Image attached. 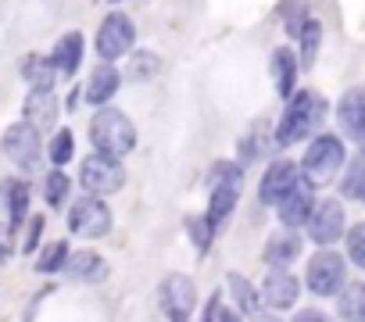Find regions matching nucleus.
<instances>
[{
  "label": "nucleus",
  "mask_w": 365,
  "mask_h": 322,
  "mask_svg": "<svg viewBox=\"0 0 365 322\" xmlns=\"http://www.w3.org/2000/svg\"><path fill=\"white\" fill-rule=\"evenodd\" d=\"M22 122H29L36 133L54 129V122H58V97H54V90H33L26 97V118Z\"/></svg>",
  "instance_id": "16"
},
{
  "label": "nucleus",
  "mask_w": 365,
  "mask_h": 322,
  "mask_svg": "<svg viewBox=\"0 0 365 322\" xmlns=\"http://www.w3.org/2000/svg\"><path fill=\"white\" fill-rule=\"evenodd\" d=\"M22 76H26V83H29L33 90H54V79H58L61 72H58V65H54L51 58L29 54V58L22 61Z\"/></svg>",
  "instance_id": "24"
},
{
  "label": "nucleus",
  "mask_w": 365,
  "mask_h": 322,
  "mask_svg": "<svg viewBox=\"0 0 365 322\" xmlns=\"http://www.w3.org/2000/svg\"><path fill=\"white\" fill-rule=\"evenodd\" d=\"M294 322H329V315H326L322 308H301V311L294 315Z\"/></svg>",
  "instance_id": "36"
},
{
  "label": "nucleus",
  "mask_w": 365,
  "mask_h": 322,
  "mask_svg": "<svg viewBox=\"0 0 365 322\" xmlns=\"http://www.w3.org/2000/svg\"><path fill=\"white\" fill-rule=\"evenodd\" d=\"M347 258L358 269H365V222H358V226L347 229Z\"/></svg>",
  "instance_id": "33"
},
{
  "label": "nucleus",
  "mask_w": 365,
  "mask_h": 322,
  "mask_svg": "<svg viewBox=\"0 0 365 322\" xmlns=\"http://www.w3.org/2000/svg\"><path fill=\"white\" fill-rule=\"evenodd\" d=\"M255 322H279V318H272V315H255Z\"/></svg>",
  "instance_id": "38"
},
{
  "label": "nucleus",
  "mask_w": 365,
  "mask_h": 322,
  "mask_svg": "<svg viewBox=\"0 0 365 322\" xmlns=\"http://www.w3.org/2000/svg\"><path fill=\"white\" fill-rule=\"evenodd\" d=\"M322 118H326V100H322V93H315V90L294 93V97L287 100V108H283L279 125H276V143H279V147L301 143L304 136H312V133L322 125Z\"/></svg>",
  "instance_id": "1"
},
{
  "label": "nucleus",
  "mask_w": 365,
  "mask_h": 322,
  "mask_svg": "<svg viewBox=\"0 0 365 322\" xmlns=\"http://www.w3.org/2000/svg\"><path fill=\"white\" fill-rule=\"evenodd\" d=\"M0 197H4V208H8V226L19 229L29 212V187L22 180H4L0 183Z\"/></svg>",
  "instance_id": "20"
},
{
  "label": "nucleus",
  "mask_w": 365,
  "mask_h": 322,
  "mask_svg": "<svg viewBox=\"0 0 365 322\" xmlns=\"http://www.w3.org/2000/svg\"><path fill=\"white\" fill-rule=\"evenodd\" d=\"M240 190H244L240 165L237 161H219V165L212 169V201H208V222H212L215 233L230 222V215L240 201Z\"/></svg>",
  "instance_id": "4"
},
{
  "label": "nucleus",
  "mask_w": 365,
  "mask_h": 322,
  "mask_svg": "<svg viewBox=\"0 0 365 322\" xmlns=\"http://www.w3.org/2000/svg\"><path fill=\"white\" fill-rule=\"evenodd\" d=\"M158 68H161V61H158L154 54H147V51H143V54H133V61H129V79H136V83H140V79H154Z\"/></svg>",
  "instance_id": "32"
},
{
  "label": "nucleus",
  "mask_w": 365,
  "mask_h": 322,
  "mask_svg": "<svg viewBox=\"0 0 365 322\" xmlns=\"http://www.w3.org/2000/svg\"><path fill=\"white\" fill-rule=\"evenodd\" d=\"M187 233H190L194 247H197L201 254H208V247H212V240H215V229H212L208 215H190V219H187Z\"/></svg>",
  "instance_id": "30"
},
{
  "label": "nucleus",
  "mask_w": 365,
  "mask_h": 322,
  "mask_svg": "<svg viewBox=\"0 0 365 322\" xmlns=\"http://www.w3.org/2000/svg\"><path fill=\"white\" fill-rule=\"evenodd\" d=\"M79 183L90 197H111L122 190L125 183V169L118 165V157H108V154H90L83 157V165H79Z\"/></svg>",
  "instance_id": "6"
},
{
  "label": "nucleus",
  "mask_w": 365,
  "mask_h": 322,
  "mask_svg": "<svg viewBox=\"0 0 365 322\" xmlns=\"http://www.w3.org/2000/svg\"><path fill=\"white\" fill-rule=\"evenodd\" d=\"M118 86H122V72L115 68V65H97L93 72H90V79H86V90H83V97H86V104H97V111L118 93Z\"/></svg>",
  "instance_id": "15"
},
{
  "label": "nucleus",
  "mask_w": 365,
  "mask_h": 322,
  "mask_svg": "<svg viewBox=\"0 0 365 322\" xmlns=\"http://www.w3.org/2000/svg\"><path fill=\"white\" fill-rule=\"evenodd\" d=\"M230 297H233V304H237V311L240 315H258V308H262V290H255V283L247 279V276H240V272H230Z\"/></svg>",
  "instance_id": "23"
},
{
  "label": "nucleus",
  "mask_w": 365,
  "mask_h": 322,
  "mask_svg": "<svg viewBox=\"0 0 365 322\" xmlns=\"http://www.w3.org/2000/svg\"><path fill=\"white\" fill-rule=\"evenodd\" d=\"M72 150H76L72 133H68V129H58L54 140H51V147H47V154H51V161H54V169L68 165V161H72Z\"/></svg>",
  "instance_id": "31"
},
{
  "label": "nucleus",
  "mask_w": 365,
  "mask_h": 322,
  "mask_svg": "<svg viewBox=\"0 0 365 322\" xmlns=\"http://www.w3.org/2000/svg\"><path fill=\"white\" fill-rule=\"evenodd\" d=\"M90 143H93L97 154L122 157L136 147V125L118 108H101L90 122Z\"/></svg>",
  "instance_id": "2"
},
{
  "label": "nucleus",
  "mask_w": 365,
  "mask_h": 322,
  "mask_svg": "<svg viewBox=\"0 0 365 322\" xmlns=\"http://www.w3.org/2000/svg\"><path fill=\"white\" fill-rule=\"evenodd\" d=\"M68 258H72L68 244H65V240H54V244H47V247L40 251V258H36V269H40L43 276H51V272H65Z\"/></svg>",
  "instance_id": "27"
},
{
  "label": "nucleus",
  "mask_w": 365,
  "mask_h": 322,
  "mask_svg": "<svg viewBox=\"0 0 365 322\" xmlns=\"http://www.w3.org/2000/svg\"><path fill=\"white\" fill-rule=\"evenodd\" d=\"M205 322H244V315H240L237 308L222 304V297L215 294V297H212V304H208V311H205Z\"/></svg>",
  "instance_id": "34"
},
{
  "label": "nucleus",
  "mask_w": 365,
  "mask_h": 322,
  "mask_svg": "<svg viewBox=\"0 0 365 322\" xmlns=\"http://www.w3.org/2000/svg\"><path fill=\"white\" fill-rule=\"evenodd\" d=\"M319 40H322V26H319L315 19H308V22H304V29H301V65H304V68H312V65H315Z\"/></svg>",
  "instance_id": "29"
},
{
  "label": "nucleus",
  "mask_w": 365,
  "mask_h": 322,
  "mask_svg": "<svg viewBox=\"0 0 365 322\" xmlns=\"http://www.w3.org/2000/svg\"><path fill=\"white\" fill-rule=\"evenodd\" d=\"M11 226H0V261H8L11 258Z\"/></svg>",
  "instance_id": "37"
},
{
  "label": "nucleus",
  "mask_w": 365,
  "mask_h": 322,
  "mask_svg": "<svg viewBox=\"0 0 365 322\" xmlns=\"http://www.w3.org/2000/svg\"><path fill=\"white\" fill-rule=\"evenodd\" d=\"M336 311H340V322H365V283H347L340 294H336Z\"/></svg>",
  "instance_id": "25"
},
{
  "label": "nucleus",
  "mask_w": 365,
  "mask_h": 322,
  "mask_svg": "<svg viewBox=\"0 0 365 322\" xmlns=\"http://www.w3.org/2000/svg\"><path fill=\"white\" fill-rule=\"evenodd\" d=\"M197 308V286L190 276H182V272H172L165 276L161 283V311L168 315V322H190Z\"/></svg>",
  "instance_id": "9"
},
{
  "label": "nucleus",
  "mask_w": 365,
  "mask_h": 322,
  "mask_svg": "<svg viewBox=\"0 0 365 322\" xmlns=\"http://www.w3.org/2000/svg\"><path fill=\"white\" fill-rule=\"evenodd\" d=\"M304 229H308V237H312L319 247H329V244H336V240L344 237V229H347L344 204H340V201H333V197H329V201H319Z\"/></svg>",
  "instance_id": "12"
},
{
  "label": "nucleus",
  "mask_w": 365,
  "mask_h": 322,
  "mask_svg": "<svg viewBox=\"0 0 365 322\" xmlns=\"http://www.w3.org/2000/svg\"><path fill=\"white\" fill-rule=\"evenodd\" d=\"M68 229L83 240H97V237H108L111 233V208L101 201V197H79L68 212Z\"/></svg>",
  "instance_id": "8"
},
{
  "label": "nucleus",
  "mask_w": 365,
  "mask_h": 322,
  "mask_svg": "<svg viewBox=\"0 0 365 322\" xmlns=\"http://www.w3.org/2000/svg\"><path fill=\"white\" fill-rule=\"evenodd\" d=\"M279 222H283V229H297V226H308V219H312V212H315V187L308 183V180H301L283 201H279Z\"/></svg>",
  "instance_id": "14"
},
{
  "label": "nucleus",
  "mask_w": 365,
  "mask_h": 322,
  "mask_svg": "<svg viewBox=\"0 0 365 322\" xmlns=\"http://www.w3.org/2000/svg\"><path fill=\"white\" fill-rule=\"evenodd\" d=\"M340 190H344V197L365 204V154H358L354 161H347V172H344Z\"/></svg>",
  "instance_id": "26"
},
{
  "label": "nucleus",
  "mask_w": 365,
  "mask_h": 322,
  "mask_svg": "<svg viewBox=\"0 0 365 322\" xmlns=\"http://www.w3.org/2000/svg\"><path fill=\"white\" fill-rule=\"evenodd\" d=\"M304 286L315 294V297H333L347 286V258L333 247H319L312 258H308V269H304Z\"/></svg>",
  "instance_id": "5"
},
{
  "label": "nucleus",
  "mask_w": 365,
  "mask_h": 322,
  "mask_svg": "<svg viewBox=\"0 0 365 322\" xmlns=\"http://www.w3.org/2000/svg\"><path fill=\"white\" fill-rule=\"evenodd\" d=\"M269 68H272V83H276V93L279 97H294V83H297V58L290 47H276L272 58H269Z\"/></svg>",
  "instance_id": "19"
},
{
  "label": "nucleus",
  "mask_w": 365,
  "mask_h": 322,
  "mask_svg": "<svg viewBox=\"0 0 365 322\" xmlns=\"http://www.w3.org/2000/svg\"><path fill=\"white\" fill-rule=\"evenodd\" d=\"M65 276L76 283H104L108 279V261L97 251H76L65 265Z\"/></svg>",
  "instance_id": "18"
},
{
  "label": "nucleus",
  "mask_w": 365,
  "mask_h": 322,
  "mask_svg": "<svg viewBox=\"0 0 365 322\" xmlns=\"http://www.w3.org/2000/svg\"><path fill=\"white\" fill-rule=\"evenodd\" d=\"M336 118H340V129H344L351 140H365V90H361V86H354V90H347V93L340 97Z\"/></svg>",
  "instance_id": "17"
},
{
  "label": "nucleus",
  "mask_w": 365,
  "mask_h": 322,
  "mask_svg": "<svg viewBox=\"0 0 365 322\" xmlns=\"http://www.w3.org/2000/svg\"><path fill=\"white\" fill-rule=\"evenodd\" d=\"M4 154L22 172H33L40 165V133L29 122H15L4 129Z\"/></svg>",
  "instance_id": "10"
},
{
  "label": "nucleus",
  "mask_w": 365,
  "mask_h": 322,
  "mask_svg": "<svg viewBox=\"0 0 365 322\" xmlns=\"http://www.w3.org/2000/svg\"><path fill=\"white\" fill-rule=\"evenodd\" d=\"M68 176L61 172V169H54V172H47V180H43V201L51 204V208H61L65 201H68Z\"/></svg>",
  "instance_id": "28"
},
{
  "label": "nucleus",
  "mask_w": 365,
  "mask_h": 322,
  "mask_svg": "<svg viewBox=\"0 0 365 322\" xmlns=\"http://www.w3.org/2000/svg\"><path fill=\"white\" fill-rule=\"evenodd\" d=\"M40 233H43V219H29V233H26V240H22V251H36Z\"/></svg>",
  "instance_id": "35"
},
{
  "label": "nucleus",
  "mask_w": 365,
  "mask_h": 322,
  "mask_svg": "<svg viewBox=\"0 0 365 322\" xmlns=\"http://www.w3.org/2000/svg\"><path fill=\"white\" fill-rule=\"evenodd\" d=\"M347 165V150H344V140L340 136H315L301 157V176L315 187V183H329L340 176V169Z\"/></svg>",
  "instance_id": "3"
},
{
  "label": "nucleus",
  "mask_w": 365,
  "mask_h": 322,
  "mask_svg": "<svg viewBox=\"0 0 365 322\" xmlns=\"http://www.w3.org/2000/svg\"><path fill=\"white\" fill-rule=\"evenodd\" d=\"M297 294H301V283H297V276H294L290 269H269V276H265V283H262V301H265V308L287 311V308L297 304Z\"/></svg>",
  "instance_id": "13"
},
{
  "label": "nucleus",
  "mask_w": 365,
  "mask_h": 322,
  "mask_svg": "<svg viewBox=\"0 0 365 322\" xmlns=\"http://www.w3.org/2000/svg\"><path fill=\"white\" fill-rule=\"evenodd\" d=\"M304 176H301V165L297 161H272V165L265 169V176H262V187H258V201L262 204H269V208H279V201L301 183Z\"/></svg>",
  "instance_id": "11"
},
{
  "label": "nucleus",
  "mask_w": 365,
  "mask_h": 322,
  "mask_svg": "<svg viewBox=\"0 0 365 322\" xmlns=\"http://www.w3.org/2000/svg\"><path fill=\"white\" fill-rule=\"evenodd\" d=\"M51 61L58 65L61 76H76V68H79V61H83V33H65V36L58 40Z\"/></svg>",
  "instance_id": "22"
},
{
  "label": "nucleus",
  "mask_w": 365,
  "mask_h": 322,
  "mask_svg": "<svg viewBox=\"0 0 365 322\" xmlns=\"http://www.w3.org/2000/svg\"><path fill=\"white\" fill-rule=\"evenodd\" d=\"M297 254H301V240L294 237V229H279V233H272L269 244H265V261H269L272 269H287Z\"/></svg>",
  "instance_id": "21"
},
{
  "label": "nucleus",
  "mask_w": 365,
  "mask_h": 322,
  "mask_svg": "<svg viewBox=\"0 0 365 322\" xmlns=\"http://www.w3.org/2000/svg\"><path fill=\"white\" fill-rule=\"evenodd\" d=\"M133 43H136V26H133V19L122 15V11H111V15L101 22V29H97V54L111 65V61L125 58V54L133 51Z\"/></svg>",
  "instance_id": "7"
}]
</instances>
